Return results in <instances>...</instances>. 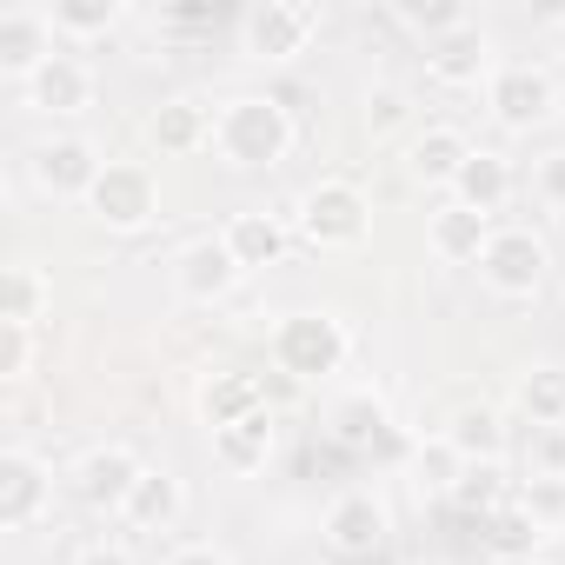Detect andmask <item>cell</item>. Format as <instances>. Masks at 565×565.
Here are the masks:
<instances>
[{
    "label": "cell",
    "mask_w": 565,
    "mask_h": 565,
    "mask_svg": "<svg viewBox=\"0 0 565 565\" xmlns=\"http://www.w3.org/2000/svg\"><path fill=\"white\" fill-rule=\"evenodd\" d=\"M386 539H393V505H386L373 486H347V492L327 505V519H320V545H327L340 565L380 558Z\"/></svg>",
    "instance_id": "cell-5"
},
{
    "label": "cell",
    "mask_w": 565,
    "mask_h": 565,
    "mask_svg": "<svg viewBox=\"0 0 565 565\" xmlns=\"http://www.w3.org/2000/svg\"><path fill=\"white\" fill-rule=\"evenodd\" d=\"M253 413H266V393H259V380L253 373H213L206 386H200V419L220 433V426H239V419H253Z\"/></svg>",
    "instance_id": "cell-23"
},
{
    "label": "cell",
    "mask_w": 565,
    "mask_h": 565,
    "mask_svg": "<svg viewBox=\"0 0 565 565\" xmlns=\"http://www.w3.org/2000/svg\"><path fill=\"white\" fill-rule=\"evenodd\" d=\"M147 140H153V153L186 160V153L213 147V107L193 100V94H173V100H160V107L147 114Z\"/></svg>",
    "instance_id": "cell-18"
},
{
    "label": "cell",
    "mask_w": 565,
    "mask_h": 565,
    "mask_svg": "<svg viewBox=\"0 0 565 565\" xmlns=\"http://www.w3.org/2000/svg\"><path fill=\"white\" fill-rule=\"evenodd\" d=\"M452 505L472 512V519H499V505H505V459H466V472L452 486Z\"/></svg>",
    "instance_id": "cell-29"
},
{
    "label": "cell",
    "mask_w": 565,
    "mask_h": 565,
    "mask_svg": "<svg viewBox=\"0 0 565 565\" xmlns=\"http://www.w3.org/2000/svg\"><path fill=\"white\" fill-rule=\"evenodd\" d=\"M393 21H399V28H413V34H426V47H433V41L459 34L472 14L459 8V0H393Z\"/></svg>",
    "instance_id": "cell-31"
},
{
    "label": "cell",
    "mask_w": 565,
    "mask_h": 565,
    "mask_svg": "<svg viewBox=\"0 0 565 565\" xmlns=\"http://www.w3.org/2000/svg\"><path fill=\"white\" fill-rule=\"evenodd\" d=\"M313 41H320V8H307V0H259L239 21V54L253 67H287Z\"/></svg>",
    "instance_id": "cell-4"
},
{
    "label": "cell",
    "mask_w": 565,
    "mask_h": 565,
    "mask_svg": "<svg viewBox=\"0 0 565 565\" xmlns=\"http://www.w3.org/2000/svg\"><path fill=\"white\" fill-rule=\"evenodd\" d=\"M492 213H472V206H459V200H446L433 220H426V253L439 259V266H479V253L492 246Z\"/></svg>",
    "instance_id": "cell-16"
},
{
    "label": "cell",
    "mask_w": 565,
    "mask_h": 565,
    "mask_svg": "<svg viewBox=\"0 0 565 565\" xmlns=\"http://www.w3.org/2000/svg\"><path fill=\"white\" fill-rule=\"evenodd\" d=\"M140 452L134 446H120V439H107V446H94V452H81V466H74V492L94 505V512H120L127 499H134V486H140Z\"/></svg>",
    "instance_id": "cell-13"
},
{
    "label": "cell",
    "mask_w": 565,
    "mask_h": 565,
    "mask_svg": "<svg viewBox=\"0 0 565 565\" xmlns=\"http://www.w3.org/2000/svg\"><path fill=\"white\" fill-rule=\"evenodd\" d=\"M294 233L313 246V253H347V246H366L373 233V200L353 186V180H313L294 206Z\"/></svg>",
    "instance_id": "cell-2"
},
{
    "label": "cell",
    "mask_w": 565,
    "mask_h": 565,
    "mask_svg": "<svg viewBox=\"0 0 565 565\" xmlns=\"http://www.w3.org/2000/svg\"><path fill=\"white\" fill-rule=\"evenodd\" d=\"M327 426H333V439L340 446H373L380 433H386V399L380 393H347V399H333V413H327Z\"/></svg>",
    "instance_id": "cell-28"
},
{
    "label": "cell",
    "mask_w": 565,
    "mask_h": 565,
    "mask_svg": "<svg viewBox=\"0 0 565 565\" xmlns=\"http://www.w3.org/2000/svg\"><path fill=\"white\" fill-rule=\"evenodd\" d=\"M54 14L47 8H8L0 14V74H14V81H34L61 47H54Z\"/></svg>",
    "instance_id": "cell-14"
},
{
    "label": "cell",
    "mask_w": 565,
    "mask_h": 565,
    "mask_svg": "<svg viewBox=\"0 0 565 565\" xmlns=\"http://www.w3.org/2000/svg\"><path fill=\"white\" fill-rule=\"evenodd\" d=\"M100 173H107V153L87 134H54V140H41L28 153V180H34L41 200H81L87 206V193H94Z\"/></svg>",
    "instance_id": "cell-7"
},
{
    "label": "cell",
    "mask_w": 565,
    "mask_h": 565,
    "mask_svg": "<svg viewBox=\"0 0 565 565\" xmlns=\"http://www.w3.org/2000/svg\"><path fill=\"white\" fill-rule=\"evenodd\" d=\"M167 565H233V552H226V545H213V539H186V545H173V552H167Z\"/></svg>",
    "instance_id": "cell-36"
},
{
    "label": "cell",
    "mask_w": 565,
    "mask_h": 565,
    "mask_svg": "<svg viewBox=\"0 0 565 565\" xmlns=\"http://www.w3.org/2000/svg\"><path fill=\"white\" fill-rule=\"evenodd\" d=\"M239 279H246V266L233 259V246L220 233H200V239H186L173 253V294L193 300V307H220Z\"/></svg>",
    "instance_id": "cell-10"
},
{
    "label": "cell",
    "mask_w": 565,
    "mask_h": 565,
    "mask_svg": "<svg viewBox=\"0 0 565 565\" xmlns=\"http://www.w3.org/2000/svg\"><path fill=\"white\" fill-rule=\"evenodd\" d=\"M87 213H94L107 233H147V226L160 220V180H153V167H140V160H107V173H100L94 193H87Z\"/></svg>",
    "instance_id": "cell-8"
},
{
    "label": "cell",
    "mask_w": 565,
    "mask_h": 565,
    "mask_svg": "<svg viewBox=\"0 0 565 565\" xmlns=\"http://www.w3.org/2000/svg\"><path fill=\"white\" fill-rule=\"evenodd\" d=\"M532 193H539L545 206H558V213H565V153H545V160L532 167Z\"/></svg>",
    "instance_id": "cell-35"
},
{
    "label": "cell",
    "mask_w": 565,
    "mask_h": 565,
    "mask_svg": "<svg viewBox=\"0 0 565 565\" xmlns=\"http://www.w3.org/2000/svg\"><path fill=\"white\" fill-rule=\"evenodd\" d=\"M459 472H466V452H459L446 433L419 439V452H413V492H419V499H452Z\"/></svg>",
    "instance_id": "cell-25"
},
{
    "label": "cell",
    "mask_w": 565,
    "mask_h": 565,
    "mask_svg": "<svg viewBox=\"0 0 565 565\" xmlns=\"http://www.w3.org/2000/svg\"><path fill=\"white\" fill-rule=\"evenodd\" d=\"M519 413L532 419V426H565V366H525L519 373Z\"/></svg>",
    "instance_id": "cell-27"
},
{
    "label": "cell",
    "mask_w": 565,
    "mask_h": 565,
    "mask_svg": "<svg viewBox=\"0 0 565 565\" xmlns=\"http://www.w3.org/2000/svg\"><path fill=\"white\" fill-rule=\"evenodd\" d=\"M512 186H519L512 160H505L499 147H472V160H466L459 180H452V200L472 206V213H499V206L512 200Z\"/></svg>",
    "instance_id": "cell-19"
},
{
    "label": "cell",
    "mask_w": 565,
    "mask_h": 565,
    "mask_svg": "<svg viewBox=\"0 0 565 565\" xmlns=\"http://www.w3.org/2000/svg\"><path fill=\"white\" fill-rule=\"evenodd\" d=\"M213 21V8H173L167 14V28H206Z\"/></svg>",
    "instance_id": "cell-38"
},
{
    "label": "cell",
    "mask_w": 565,
    "mask_h": 565,
    "mask_svg": "<svg viewBox=\"0 0 565 565\" xmlns=\"http://www.w3.org/2000/svg\"><path fill=\"white\" fill-rule=\"evenodd\" d=\"M94 100H100V74H94L81 54H54V61L28 81V107L47 114V120H81Z\"/></svg>",
    "instance_id": "cell-12"
},
{
    "label": "cell",
    "mask_w": 565,
    "mask_h": 565,
    "mask_svg": "<svg viewBox=\"0 0 565 565\" xmlns=\"http://www.w3.org/2000/svg\"><path fill=\"white\" fill-rule=\"evenodd\" d=\"M466 160H472V140H466L459 127H426V134H413V147H406V173H413L419 186H452Z\"/></svg>",
    "instance_id": "cell-21"
},
{
    "label": "cell",
    "mask_w": 565,
    "mask_h": 565,
    "mask_svg": "<svg viewBox=\"0 0 565 565\" xmlns=\"http://www.w3.org/2000/svg\"><path fill=\"white\" fill-rule=\"evenodd\" d=\"M532 479H565V426H532Z\"/></svg>",
    "instance_id": "cell-34"
},
{
    "label": "cell",
    "mask_w": 565,
    "mask_h": 565,
    "mask_svg": "<svg viewBox=\"0 0 565 565\" xmlns=\"http://www.w3.org/2000/svg\"><path fill=\"white\" fill-rule=\"evenodd\" d=\"M54 34H67V41H100V34H114L120 28V0H54Z\"/></svg>",
    "instance_id": "cell-30"
},
{
    "label": "cell",
    "mask_w": 565,
    "mask_h": 565,
    "mask_svg": "<svg viewBox=\"0 0 565 565\" xmlns=\"http://www.w3.org/2000/svg\"><path fill=\"white\" fill-rule=\"evenodd\" d=\"M34 373V327H8L0 320V380H28Z\"/></svg>",
    "instance_id": "cell-32"
},
{
    "label": "cell",
    "mask_w": 565,
    "mask_h": 565,
    "mask_svg": "<svg viewBox=\"0 0 565 565\" xmlns=\"http://www.w3.org/2000/svg\"><path fill=\"white\" fill-rule=\"evenodd\" d=\"M180 512H186V486H180L173 472H160V466H147L140 486H134V499L120 505L127 532H173Z\"/></svg>",
    "instance_id": "cell-20"
},
{
    "label": "cell",
    "mask_w": 565,
    "mask_h": 565,
    "mask_svg": "<svg viewBox=\"0 0 565 565\" xmlns=\"http://www.w3.org/2000/svg\"><path fill=\"white\" fill-rule=\"evenodd\" d=\"M74 565H134V552H127L120 539H100V545H87Z\"/></svg>",
    "instance_id": "cell-37"
},
{
    "label": "cell",
    "mask_w": 565,
    "mask_h": 565,
    "mask_svg": "<svg viewBox=\"0 0 565 565\" xmlns=\"http://www.w3.org/2000/svg\"><path fill=\"white\" fill-rule=\"evenodd\" d=\"M426 74H433L439 87H479V81L492 87V74H499V67H492V34H486L479 21H466L459 34H446V41L426 47Z\"/></svg>",
    "instance_id": "cell-15"
},
{
    "label": "cell",
    "mask_w": 565,
    "mask_h": 565,
    "mask_svg": "<svg viewBox=\"0 0 565 565\" xmlns=\"http://www.w3.org/2000/svg\"><path fill=\"white\" fill-rule=\"evenodd\" d=\"M47 307H54L47 273H41V266H28V259H14V266H8V279H0V320H8V327H41V320H47Z\"/></svg>",
    "instance_id": "cell-24"
},
{
    "label": "cell",
    "mask_w": 565,
    "mask_h": 565,
    "mask_svg": "<svg viewBox=\"0 0 565 565\" xmlns=\"http://www.w3.org/2000/svg\"><path fill=\"white\" fill-rule=\"evenodd\" d=\"M486 107H492V120L505 134H532V127H545L558 114V81L545 67H525V61L519 67H499L492 87H486Z\"/></svg>",
    "instance_id": "cell-9"
},
{
    "label": "cell",
    "mask_w": 565,
    "mask_h": 565,
    "mask_svg": "<svg viewBox=\"0 0 565 565\" xmlns=\"http://www.w3.org/2000/svg\"><path fill=\"white\" fill-rule=\"evenodd\" d=\"M266 459H273V413H253V419L213 433V466L220 472L253 479V472H266Z\"/></svg>",
    "instance_id": "cell-22"
},
{
    "label": "cell",
    "mask_w": 565,
    "mask_h": 565,
    "mask_svg": "<svg viewBox=\"0 0 565 565\" xmlns=\"http://www.w3.org/2000/svg\"><path fill=\"white\" fill-rule=\"evenodd\" d=\"M446 439L466 452V459H505V419H499V406H459L452 413V426H446Z\"/></svg>",
    "instance_id": "cell-26"
},
{
    "label": "cell",
    "mask_w": 565,
    "mask_h": 565,
    "mask_svg": "<svg viewBox=\"0 0 565 565\" xmlns=\"http://www.w3.org/2000/svg\"><path fill=\"white\" fill-rule=\"evenodd\" d=\"M552 273V246L539 226H499L492 246L479 253V287L492 300H532Z\"/></svg>",
    "instance_id": "cell-6"
},
{
    "label": "cell",
    "mask_w": 565,
    "mask_h": 565,
    "mask_svg": "<svg viewBox=\"0 0 565 565\" xmlns=\"http://www.w3.org/2000/svg\"><path fill=\"white\" fill-rule=\"evenodd\" d=\"M393 127H406V94L399 87H366V134L386 140Z\"/></svg>",
    "instance_id": "cell-33"
},
{
    "label": "cell",
    "mask_w": 565,
    "mask_h": 565,
    "mask_svg": "<svg viewBox=\"0 0 565 565\" xmlns=\"http://www.w3.org/2000/svg\"><path fill=\"white\" fill-rule=\"evenodd\" d=\"M47 505H54V466L28 446H8L0 452V525L28 532L47 519Z\"/></svg>",
    "instance_id": "cell-11"
},
{
    "label": "cell",
    "mask_w": 565,
    "mask_h": 565,
    "mask_svg": "<svg viewBox=\"0 0 565 565\" xmlns=\"http://www.w3.org/2000/svg\"><path fill=\"white\" fill-rule=\"evenodd\" d=\"M220 239L233 246V259H239L246 273H259V266H279V253L294 246V213L246 206V213H233V220L220 226Z\"/></svg>",
    "instance_id": "cell-17"
},
{
    "label": "cell",
    "mask_w": 565,
    "mask_h": 565,
    "mask_svg": "<svg viewBox=\"0 0 565 565\" xmlns=\"http://www.w3.org/2000/svg\"><path fill=\"white\" fill-rule=\"evenodd\" d=\"M347 320H333L327 307H300V313H287L273 327V340H266V353H273V366L287 373V380H327V373H340V360H347Z\"/></svg>",
    "instance_id": "cell-3"
},
{
    "label": "cell",
    "mask_w": 565,
    "mask_h": 565,
    "mask_svg": "<svg viewBox=\"0 0 565 565\" xmlns=\"http://www.w3.org/2000/svg\"><path fill=\"white\" fill-rule=\"evenodd\" d=\"M558 545H565V512H558Z\"/></svg>",
    "instance_id": "cell-39"
},
{
    "label": "cell",
    "mask_w": 565,
    "mask_h": 565,
    "mask_svg": "<svg viewBox=\"0 0 565 565\" xmlns=\"http://www.w3.org/2000/svg\"><path fill=\"white\" fill-rule=\"evenodd\" d=\"M213 153L233 173H266V167H279L294 153V114L273 94H233L213 114Z\"/></svg>",
    "instance_id": "cell-1"
}]
</instances>
